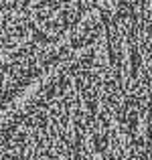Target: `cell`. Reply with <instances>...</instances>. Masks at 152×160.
Masks as SVG:
<instances>
[{
    "label": "cell",
    "mask_w": 152,
    "mask_h": 160,
    "mask_svg": "<svg viewBox=\"0 0 152 160\" xmlns=\"http://www.w3.org/2000/svg\"><path fill=\"white\" fill-rule=\"evenodd\" d=\"M51 37L31 0H0V120L51 67Z\"/></svg>",
    "instance_id": "cell-1"
}]
</instances>
